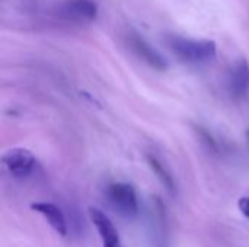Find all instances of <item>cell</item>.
<instances>
[{
  "label": "cell",
  "mask_w": 249,
  "mask_h": 247,
  "mask_svg": "<svg viewBox=\"0 0 249 247\" xmlns=\"http://www.w3.org/2000/svg\"><path fill=\"white\" fill-rule=\"evenodd\" d=\"M166 45L179 61L194 66L209 64L216 58L217 45L210 39H193L181 35H169Z\"/></svg>",
  "instance_id": "1"
},
{
  "label": "cell",
  "mask_w": 249,
  "mask_h": 247,
  "mask_svg": "<svg viewBox=\"0 0 249 247\" xmlns=\"http://www.w3.org/2000/svg\"><path fill=\"white\" fill-rule=\"evenodd\" d=\"M105 197L109 205L121 215L133 218L139 214L137 195L130 183H124V182L111 183L105 191Z\"/></svg>",
  "instance_id": "2"
},
{
  "label": "cell",
  "mask_w": 249,
  "mask_h": 247,
  "mask_svg": "<svg viewBox=\"0 0 249 247\" xmlns=\"http://www.w3.org/2000/svg\"><path fill=\"white\" fill-rule=\"evenodd\" d=\"M1 163L4 169L13 176V178H26L31 175L35 166V156L31 150L23 147H13L9 148L1 156Z\"/></svg>",
  "instance_id": "3"
},
{
  "label": "cell",
  "mask_w": 249,
  "mask_h": 247,
  "mask_svg": "<svg viewBox=\"0 0 249 247\" xmlns=\"http://www.w3.org/2000/svg\"><path fill=\"white\" fill-rule=\"evenodd\" d=\"M57 15L76 23H89L98 17V4L93 0H66L57 9Z\"/></svg>",
  "instance_id": "4"
},
{
  "label": "cell",
  "mask_w": 249,
  "mask_h": 247,
  "mask_svg": "<svg viewBox=\"0 0 249 247\" xmlns=\"http://www.w3.org/2000/svg\"><path fill=\"white\" fill-rule=\"evenodd\" d=\"M127 44L130 47V49L143 61L146 63L149 67L159 70V71H165L168 68V63L166 60L160 55L159 51H156L146 39H143L140 35L137 33H131L127 38Z\"/></svg>",
  "instance_id": "5"
},
{
  "label": "cell",
  "mask_w": 249,
  "mask_h": 247,
  "mask_svg": "<svg viewBox=\"0 0 249 247\" xmlns=\"http://www.w3.org/2000/svg\"><path fill=\"white\" fill-rule=\"evenodd\" d=\"M226 87L231 96L239 99L249 92V63L247 58L236 60L228 71Z\"/></svg>",
  "instance_id": "6"
},
{
  "label": "cell",
  "mask_w": 249,
  "mask_h": 247,
  "mask_svg": "<svg viewBox=\"0 0 249 247\" xmlns=\"http://www.w3.org/2000/svg\"><path fill=\"white\" fill-rule=\"evenodd\" d=\"M88 214L102 240V247H123L120 234H118L115 226L101 210H98L95 207H89Z\"/></svg>",
  "instance_id": "7"
},
{
  "label": "cell",
  "mask_w": 249,
  "mask_h": 247,
  "mask_svg": "<svg viewBox=\"0 0 249 247\" xmlns=\"http://www.w3.org/2000/svg\"><path fill=\"white\" fill-rule=\"evenodd\" d=\"M31 210L41 214L47 221L48 224L51 226V229L66 237L67 233H69V227H67V221H66V217L63 214V211L53 202H34L31 204Z\"/></svg>",
  "instance_id": "8"
},
{
  "label": "cell",
  "mask_w": 249,
  "mask_h": 247,
  "mask_svg": "<svg viewBox=\"0 0 249 247\" xmlns=\"http://www.w3.org/2000/svg\"><path fill=\"white\" fill-rule=\"evenodd\" d=\"M147 162L152 167V170L155 172V175L159 178V181L165 185V188L169 191V192H175V182H174V178L171 176V173L166 170V167L153 156H149L147 157Z\"/></svg>",
  "instance_id": "9"
},
{
  "label": "cell",
  "mask_w": 249,
  "mask_h": 247,
  "mask_svg": "<svg viewBox=\"0 0 249 247\" xmlns=\"http://www.w3.org/2000/svg\"><path fill=\"white\" fill-rule=\"evenodd\" d=\"M197 132L200 134L201 140H204V143L207 144V147H209V148H212L213 151H216V150H217V144H216V141L212 138V135H210L207 131H204L203 128H197Z\"/></svg>",
  "instance_id": "10"
},
{
  "label": "cell",
  "mask_w": 249,
  "mask_h": 247,
  "mask_svg": "<svg viewBox=\"0 0 249 247\" xmlns=\"http://www.w3.org/2000/svg\"><path fill=\"white\" fill-rule=\"evenodd\" d=\"M238 207H239V211H241V213L249 220V197H242V198H239Z\"/></svg>",
  "instance_id": "11"
},
{
  "label": "cell",
  "mask_w": 249,
  "mask_h": 247,
  "mask_svg": "<svg viewBox=\"0 0 249 247\" xmlns=\"http://www.w3.org/2000/svg\"><path fill=\"white\" fill-rule=\"evenodd\" d=\"M248 138H249V131H248Z\"/></svg>",
  "instance_id": "12"
}]
</instances>
